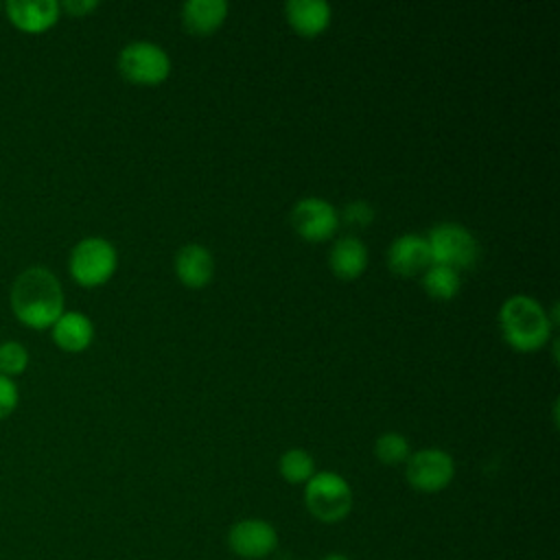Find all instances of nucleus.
Returning a JSON list of instances; mask_svg holds the SVG:
<instances>
[{
  "label": "nucleus",
  "instance_id": "nucleus-1",
  "mask_svg": "<svg viewBox=\"0 0 560 560\" xmlns=\"http://www.w3.org/2000/svg\"><path fill=\"white\" fill-rule=\"evenodd\" d=\"M13 315L28 328H48L66 311L59 278L42 265H31L15 276L9 289Z\"/></svg>",
  "mask_w": 560,
  "mask_h": 560
},
{
  "label": "nucleus",
  "instance_id": "nucleus-2",
  "mask_svg": "<svg viewBox=\"0 0 560 560\" xmlns=\"http://www.w3.org/2000/svg\"><path fill=\"white\" fill-rule=\"evenodd\" d=\"M499 326L503 339L523 352L538 350L551 335V319L542 304L532 295L516 293L499 308Z\"/></svg>",
  "mask_w": 560,
  "mask_h": 560
},
{
  "label": "nucleus",
  "instance_id": "nucleus-3",
  "mask_svg": "<svg viewBox=\"0 0 560 560\" xmlns=\"http://www.w3.org/2000/svg\"><path fill=\"white\" fill-rule=\"evenodd\" d=\"M118 254L112 241L103 236H85L70 249L68 271L83 287H98L112 278Z\"/></svg>",
  "mask_w": 560,
  "mask_h": 560
},
{
  "label": "nucleus",
  "instance_id": "nucleus-4",
  "mask_svg": "<svg viewBox=\"0 0 560 560\" xmlns=\"http://www.w3.org/2000/svg\"><path fill=\"white\" fill-rule=\"evenodd\" d=\"M304 501L308 512L317 521L337 523L346 518L352 510V490L341 475L332 470H322L306 481Z\"/></svg>",
  "mask_w": 560,
  "mask_h": 560
},
{
  "label": "nucleus",
  "instance_id": "nucleus-5",
  "mask_svg": "<svg viewBox=\"0 0 560 560\" xmlns=\"http://www.w3.org/2000/svg\"><path fill=\"white\" fill-rule=\"evenodd\" d=\"M431 262L446 265L451 269H466L479 258V243L468 228L455 221H444L431 228L429 236Z\"/></svg>",
  "mask_w": 560,
  "mask_h": 560
},
{
  "label": "nucleus",
  "instance_id": "nucleus-6",
  "mask_svg": "<svg viewBox=\"0 0 560 560\" xmlns=\"http://www.w3.org/2000/svg\"><path fill=\"white\" fill-rule=\"evenodd\" d=\"M118 70L133 83H158L168 74L171 59L160 44L136 39L118 52Z\"/></svg>",
  "mask_w": 560,
  "mask_h": 560
},
{
  "label": "nucleus",
  "instance_id": "nucleus-7",
  "mask_svg": "<svg viewBox=\"0 0 560 560\" xmlns=\"http://www.w3.org/2000/svg\"><path fill=\"white\" fill-rule=\"evenodd\" d=\"M407 481L420 492H438L446 488L455 475L453 457L435 446L420 448L407 457Z\"/></svg>",
  "mask_w": 560,
  "mask_h": 560
},
{
  "label": "nucleus",
  "instance_id": "nucleus-8",
  "mask_svg": "<svg viewBox=\"0 0 560 560\" xmlns=\"http://www.w3.org/2000/svg\"><path fill=\"white\" fill-rule=\"evenodd\" d=\"M228 545L232 553L243 560H260L276 549L278 534L273 525L262 518H241L230 527Z\"/></svg>",
  "mask_w": 560,
  "mask_h": 560
},
{
  "label": "nucleus",
  "instance_id": "nucleus-9",
  "mask_svg": "<svg viewBox=\"0 0 560 560\" xmlns=\"http://www.w3.org/2000/svg\"><path fill=\"white\" fill-rule=\"evenodd\" d=\"M295 232L308 241L328 238L339 225L337 208L322 197H302L291 210Z\"/></svg>",
  "mask_w": 560,
  "mask_h": 560
},
{
  "label": "nucleus",
  "instance_id": "nucleus-10",
  "mask_svg": "<svg viewBox=\"0 0 560 560\" xmlns=\"http://www.w3.org/2000/svg\"><path fill=\"white\" fill-rule=\"evenodd\" d=\"M11 24L26 33L48 31L59 20V2L57 0H9L2 4Z\"/></svg>",
  "mask_w": 560,
  "mask_h": 560
},
{
  "label": "nucleus",
  "instance_id": "nucleus-11",
  "mask_svg": "<svg viewBox=\"0 0 560 560\" xmlns=\"http://www.w3.org/2000/svg\"><path fill=\"white\" fill-rule=\"evenodd\" d=\"M389 267L400 276H413L431 265V252L427 236L407 232L396 236L387 249Z\"/></svg>",
  "mask_w": 560,
  "mask_h": 560
},
{
  "label": "nucleus",
  "instance_id": "nucleus-12",
  "mask_svg": "<svg viewBox=\"0 0 560 560\" xmlns=\"http://www.w3.org/2000/svg\"><path fill=\"white\" fill-rule=\"evenodd\" d=\"M52 328V341L66 352H81L94 339V324L81 311H63Z\"/></svg>",
  "mask_w": 560,
  "mask_h": 560
},
{
  "label": "nucleus",
  "instance_id": "nucleus-13",
  "mask_svg": "<svg viewBox=\"0 0 560 560\" xmlns=\"http://www.w3.org/2000/svg\"><path fill=\"white\" fill-rule=\"evenodd\" d=\"M175 273L188 287H203L214 273V258L208 247L186 243L175 254Z\"/></svg>",
  "mask_w": 560,
  "mask_h": 560
},
{
  "label": "nucleus",
  "instance_id": "nucleus-14",
  "mask_svg": "<svg viewBox=\"0 0 560 560\" xmlns=\"http://www.w3.org/2000/svg\"><path fill=\"white\" fill-rule=\"evenodd\" d=\"M328 265L335 271V276L343 280L357 278L368 265V249L363 241L352 234L337 238L328 252Z\"/></svg>",
  "mask_w": 560,
  "mask_h": 560
},
{
  "label": "nucleus",
  "instance_id": "nucleus-15",
  "mask_svg": "<svg viewBox=\"0 0 560 560\" xmlns=\"http://www.w3.org/2000/svg\"><path fill=\"white\" fill-rule=\"evenodd\" d=\"M284 9L291 26L306 37L322 33L330 22V4L326 0H289Z\"/></svg>",
  "mask_w": 560,
  "mask_h": 560
},
{
  "label": "nucleus",
  "instance_id": "nucleus-16",
  "mask_svg": "<svg viewBox=\"0 0 560 560\" xmlns=\"http://www.w3.org/2000/svg\"><path fill=\"white\" fill-rule=\"evenodd\" d=\"M225 0H186L182 7L184 26L195 35L212 33L225 18Z\"/></svg>",
  "mask_w": 560,
  "mask_h": 560
},
{
  "label": "nucleus",
  "instance_id": "nucleus-17",
  "mask_svg": "<svg viewBox=\"0 0 560 560\" xmlns=\"http://www.w3.org/2000/svg\"><path fill=\"white\" fill-rule=\"evenodd\" d=\"M422 284H424V289H427V293L431 298H435V300H451V298L457 295V291L462 287V280H459V271L457 269L431 262L424 269Z\"/></svg>",
  "mask_w": 560,
  "mask_h": 560
},
{
  "label": "nucleus",
  "instance_id": "nucleus-18",
  "mask_svg": "<svg viewBox=\"0 0 560 560\" xmlns=\"http://www.w3.org/2000/svg\"><path fill=\"white\" fill-rule=\"evenodd\" d=\"M278 470L289 483H302L315 475V459L308 451L295 446L280 455Z\"/></svg>",
  "mask_w": 560,
  "mask_h": 560
},
{
  "label": "nucleus",
  "instance_id": "nucleus-19",
  "mask_svg": "<svg viewBox=\"0 0 560 560\" xmlns=\"http://www.w3.org/2000/svg\"><path fill=\"white\" fill-rule=\"evenodd\" d=\"M374 453H376L378 462L394 466V464L407 462V457H409V442L398 431H385V433H381L376 438Z\"/></svg>",
  "mask_w": 560,
  "mask_h": 560
},
{
  "label": "nucleus",
  "instance_id": "nucleus-20",
  "mask_svg": "<svg viewBox=\"0 0 560 560\" xmlns=\"http://www.w3.org/2000/svg\"><path fill=\"white\" fill-rule=\"evenodd\" d=\"M28 365V350L20 341H2L0 343V374L2 376H18Z\"/></svg>",
  "mask_w": 560,
  "mask_h": 560
},
{
  "label": "nucleus",
  "instance_id": "nucleus-21",
  "mask_svg": "<svg viewBox=\"0 0 560 560\" xmlns=\"http://www.w3.org/2000/svg\"><path fill=\"white\" fill-rule=\"evenodd\" d=\"M341 214H343V221H346V223L363 228V225L372 223V219H374V208H372V203H368V201H363V199H357V201L346 203L343 210H341Z\"/></svg>",
  "mask_w": 560,
  "mask_h": 560
},
{
  "label": "nucleus",
  "instance_id": "nucleus-22",
  "mask_svg": "<svg viewBox=\"0 0 560 560\" xmlns=\"http://www.w3.org/2000/svg\"><path fill=\"white\" fill-rule=\"evenodd\" d=\"M20 402V392L13 378L0 374V420L9 418Z\"/></svg>",
  "mask_w": 560,
  "mask_h": 560
},
{
  "label": "nucleus",
  "instance_id": "nucleus-23",
  "mask_svg": "<svg viewBox=\"0 0 560 560\" xmlns=\"http://www.w3.org/2000/svg\"><path fill=\"white\" fill-rule=\"evenodd\" d=\"M59 7L66 9L70 15H79L81 18V15L90 13L92 9H96L98 2L96 0H63Z\"/></svg>",
  "mask_w": 560,
  "mask_h": 560
},
{
  "label": "nucleus",
  "instance_id": "nucleus-24",
  "mask_svg": "<svg viewBox=\"0 0 560 560\" xmlns=\"http://www.w3.org/2000/svg\"><path fill=\"white\" fill-rule=\"evenodd\" d=\"M324 560H348V558L341 556V553H330V556H326Z\"/></svg>",
  "mask_w": 560,
  "mask_h": 560
},
{
  "label": "nucleus",
  "instance_id": "nucleus-25",
  "mask_svg": "<svg viewBox=\"0 0 560 560\" xmlns=\"http://www.w3.org/2000/svg\"><path fill=\"white\" fill-rule=\"evenodd\" d=\"M0 11H2V2H0Z\"/></svg>",
  "mask_w": 560,
  "mask_h": 560
}]
</instances>
